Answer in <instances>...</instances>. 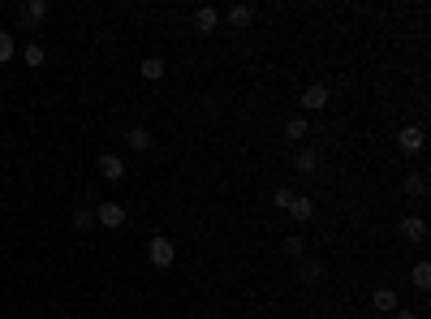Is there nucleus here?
Listing matches in <instances>:
<instances>
[{"label": "nucleus", "mask_w": 431, "mask_h": 319, "mask_svg": "<svg viewBox=\"0 0 431 319\" xmlns=\"http://www.w3.org/2000/svg\"><path fill=\"white\" fill-rule=\"evenodd\" d=\"M43 17H48V0H27V5H22V22H27V27H39Z\"/></svg>", "instance_id": "12"}, {"label": "nucleus", "mask_w": 431, "mask_h": 319, "mask_svg": "<svg viewBox=\"0 0 431 319\" xmlns=\"http://www.w3.org/2000/svg\"><path fill=\"white\" fill-rule=\"evenodd\" d=\"M298 276L307 281V285H315V281L323 276V263H319V259H298Z\"/></svg>", "instance_id": "17"}, {"label": "nucleus", "mask_w": 431, "mask_h": 319, "mask_svg": "<svg viewBox=\"0 0 431 319\" xmlns=\"http://www.w3.org/2000/svg\"><path fill=\"white\" fill-rule=\"evenodd\" d=\"M328 100H333V91H328V82H311L307 91H302V112H323Z\"/></svg>", "instance_id": "3"}, {"label": "nucleus", "mask_w": 431, "mask_h": 319, "mask_svg": "<svg viewBox=\"0 0 431 319\" xmlns=\"http://www.w3.org/2000/svg\"><path fill=\"white\" fill-rule=\"evenodd\" d=\"M125 142H130L134 151H147V147H151V130H147V126H134L130 134H125Z\"/></svg>", "instance_id": "18"}, {"label": "nucleus", "mask_w": 431, "mask_h": 319, "mask_svg": "<svg viewBox=\"0 0 431 319\" xmlns=\"http://www.w3.org/2000/svg\"><path fill=\"white\" fill-rule=\"evenodd\" d=\"M27 65H31V69L43 65V47H39V43H27Z\"/></svg>", "instance_id": "23"}, {"label": "nucleus", "mask_w": 431, "mask_h": 319, "mask_svg": "<svg viewBox=\"0 0 431 319\" xmlns=\"http://www.w3.org/2000/svg\"><path fill=\"white\" fill-rule=\"evenodd\" d=\"M405 194H414V199H427V194H431L427 173H410V177H405Z\"/></svg>", "instance_id": "16"}, {"label": "nucleus", "mask_w": 431, "mask_h": 319, "mask_svg": "<svg viewBox=\"0 0 431 319\" xmlns=\"http://www.w3.org/2000/svg\"><path fill=\"white\" fill-rule=\"evenodd\" d=\"M371 311H379V315H393V311H401L397 289H375V293H371Z\"/></svg>", "instance_id": "7"}, {"label": "nucleus", "mask_w": 431, "mask_h": 319, "mask_svg": "<svg viewBox=\"0 0 431 319\" xmlns=\"http://www.w3.org/2000/svg\"><path fill=\"white\" fill-rule=\"evenodd\" d=\"M289 203H293V190H272V207H281V212H289Z\"/></svg>", "instance_id": "22"}, {"label": "nucleus", "mask_w": 431, "mask_h": 319, "mask_svg": "<svg viewBox=\"0 0 431 319\" xmlns=\"http://www.w3.org/2000/svg\"><path fill=\"white\" fill-rule=\"evenodd\" d=\"M13 52H17L13 35H9V31H0V65H9V61H13Z\"/></svg>", "instance_id": "20"}, {"label": "nucleus", "mask_w": 431, "mask_h": 319, "mask_svg": "<svg viewBox=\"0 0 431 319\" xmlns=\"http://www.w3.org/2000/svg\"><path fill=\"white\" fill-rule=\"evenodd\" d=\"M319 168H323V156L315 151V147H298V156H293V173H302V177H319Z\"/></svg>", "instance_id": "2"}, {"label": "nucleus", "mask_w": 431, "mask_h": 319, "mask_svg": "<svg viewBox=\"0 0 431 319\" xmlns=\"http://www.w3.org/2000/svg\"><path fill=\"white\" fill-rule=\"evenodd\" d=\"M73 229H78V233L95 229V207H78V212H73Z\"/></svg>", "instance_id": "19"}, {"label": "nucleus", "mask_w": 431, "mask_h": 319, "mask_svg": "<svg viewBox=\"0 0 431 319\" xmlns=\"http://www.w3.org/2000/svg\"><path fill=\"white\" fill-rule=\"evenodd\" d=\"M147 259H151V267L168 272V267L177 263V242H173V237H164V233H156V237L147 242Z\"/></svg>", "instance_id": "1"}, {"label": "nucleus", "mask_w": 431, "mask_h": 319, "mask_svg": "<svg viewBox=\"0 0 431 319\" xmlns=\"http://www.w3.org/2000/svg\"><path fill=\"white\" fill-rule=\"evenodd\" d=\"M224 22H229V27H250V22H255V9H250V5H229V9H224Z\"/></svg>", "instance_id": "11"}, {"label": "nucleus", "mask_w": 431, "mask_h": 319, "mask_svg": "<svg viewBox=\"0 0 431 319\" xmlns=\"http://www.w3.org/2000/svg\"><path fill=\"white\" fill-rule=\"evenodd\" d=\"M410 285H414V289H423V293L431 289V263H427V259H418V263L410 267Z\"/></svg>", "instance_id": "15"}, {"label": "nucleus", "mask_w": 431, "mask_h": 319, "mask_svg": "<svg viewBox=\"0 0 431 319\" xmlns=\"http://www.w3.org/2000/svg\"><path fill=\"white\" fill-rule=\"evenodd\" d=\"M164 69H168V65H164V57H147V61L138 65V73H143L147 82H160V78H164Z\"/></svg>", "instance_id": "14"}, {"label": "nucleus", "mask_w": 431, "mask_h": 319, "mask_svg": "<svg viewBox=\"0 0 431 319\" xmlns=\"http://www.w3.org/2000/svg\"><path fill=\"white\" fill-rule=\"evenodd\" d=\"M423 142H427V130L423 126H401V134H397V147H401V151H423Z\"/></svg>", "instance_id": "5"}, {"label": "nucleus", "mask_w": 431, "mask_h": 319, "mask_svg": "<svg viewBox=\"0 0 431 319\" xmlns=\"http://www.w3.org/2000/svg\"><path fill=\"white\" fill-rule=\"evenodd\" d=\"M285 255H289V259H307V242H302L298 233H293V237H285Z\"/></svg>", "instance_id": "21"}, {"label": "nucleus", "mask_w": 431, "mask_h": 319, "mask_svg": "<svg viewBox=\"0 0 431 319\" xmlns=\"http://www.w3.org/2000/svg\"><path fill=\"white\" fill-rule=\"evenodd\" d=\"M393 319H418V311H393Z\"/></svg>", "instance_id": "24"}, {"label": "nucleus", "mask_w": 431, "mask_h": 319, "mask_svg": "<svg viewBox=\"0 0 431 319\" xmlns=\"http://www.w3.org/2000/svg\"><path fill=\"white\" fill-rule=\"evenodd\" d=\"M99 177H104V181H121L125 177V160L112 156V151H104V156H99Z\"/></svg>", "instance_id": "8"}, {"label": "nucleus", "mask_w": 431, "mask_h": 319, "mask_svg": "<svg viewBox=\"0 0 431 319\" xmlns=\"http://www.w3.org/2000/svg\"><path fill=\"white\" fill-rule=\"evenodd\" d=\"M285 138H289V142L311 138V121H307V117H289V121H285Z\"/></svg>", "instance_id": "13"}, {"label": "nucleus", "mask_w": 431, "mask_h": 319, "mask_svg": "<svg viewBox=\"0 0 431 319\" xmlns=\"http://www.w3.org/2000/svg\"><path fill=\"white\" fill-rule=\"evenodd\" d=\"M95 225H104V229H121V225H125V207H121V203H112V199H108V203H99V207H95Z\"/></svg>", "instance_id": "4"}, {"label": "nucleus", "mask_w": 431, "mask_h": 319, "mask_svg": "<svg viewBox=\"0 0 431 319\" xmlns=\"http://www.w3.org/2000/svg\"><path fill=\"white\" fill-rule=\"evenodd\" d=\"M401 237L410 242V246H423V242H427V220L405 216V220H401Z\"/></svg>", "instance_id": "6"}, {"label": "nucleus", "mask_w": 431, "mask_h": 319, "mask_svg": "<svg viewBox=\"0 0 431 319\" xmlns=\"http://www.w3.org/2000/svg\"><path fill=\"white\" fill-rule=\"evenodd\" d=\"M216 27H220V13H216V9H207V5L194 9V31H198V35H212Z\"/></svg>", "instance_id": "10"}, {"label": "nucleus", "mask_w": 431, "mask_h": 319, "mask_svg": "<svg viewBox=\"0 0 431 319\" xmlns=\"http://www.w3.org/2000/svg\"><path fill=\"white\" fill-rule=\"evenodd\" d=\"M311 216H315V199H311V194H293V203H289V220L307 225Z\"/></svg>", "instance_id": "9"}]
</instances>
